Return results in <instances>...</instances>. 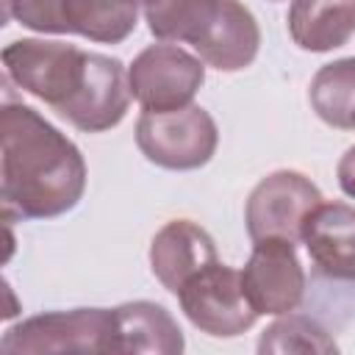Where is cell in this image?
I'll use <instances>...</instances> for the list:
<instances>
[{"label": "cell", "instance_id": "5b68a950", "mask_svg": "<svg viewBox=\"0 0 355 355\" xmlns=\"http://www.w3.org/2000/svg\"><path fill=\"white\" fill-rule=\"evenodd\" d=\"M324 202L311 178L297 169L269 172L255 183L244 205V225L252 241L286 239L300 244L305 222Z\"/></svg>", "mask_w": 355, "mask_h": 355}, {"label": "cell", "instance_id": "3957f363", "mask_svg": "<svg viewBox=\"0 0 355 355\" xmlns=\"http://www.w3.org/2000/svg\"><path fill=\"white\" fill-rule=\"evenodd\" d=\"M86 61L89 53L67 42L17 39L3 47V67L8 80L55 111L83 86Z\"/></svg>", "mask_w": 355, "mask_h": 355}, {"label": "cell", "instance_id": "ffe728a7", "mask_svg": "<svg viewBox=\"0 0 355 355\" xmlns=\"http://www.w3.org/2000/svg\"><path fill=\"white\" fill-rule=\"evenodd\" d=\"M336 178H338V186L347 197L355 200V144L338 158V166H336Z\"/></svg>", "mask_w": 355, "mask_h": 355}, {"label": "cell", "instance_id": "52a82bcc", "mask_svg": "<svg viewBox=\"0 0 355 355\" xmlns=\"http://www.w3.org/2000/svg\"><path fill=\"white\" fill-rule=\"evenodd\" d=\"M128 83L133 100L144 111L183 108L205 83V61L172 42H158L133 58Z\"/></svg>", "mask_w": 355, "mask_h": 355}, {"label": "cell", "instance_id": "8992f818", "mask_svg": "<svg viewBox=\"0 0 355 355\" xmlns=\"http://www.w3.org/2000/svg\"><path fill=\"white\" fill-rule=\"evenodd\" d=\"M175 297L186 319L214 338H236L258 319L241 288V272L222 261H214L189 277Z\"/></svg>", "mask_w": 355, "mask_h": 355}, {"label": "cell", "instance_id": "5bb4252c", "mask_svg": "<svg viewBox=\"0 0 355 355\" xmlns=\"http://www.w3.org/2000/svg\"><path fill=\"white\" fill-rule=\"evenodd\" d=\"M286 22L300 50L330 53L355 33V0H291Z\"/></svg>", "mask_w": 355, "mask_h": 355}, {"label": "cell", "instance_id": "4fadbf2b", "mask_svg": "<svg viewBox=\"0 0 355 355\" xmlns=\"http://www.w3.org/2000/svg\"><path fill=\"white\" fill-rule=\"evenodd\" d=\"M183 349H186L183 330L164 305L150 300H133L114 308L111 352L180 355Z\"/></svg>", "mask_w": 355, "mask_h": 355}, {"label": "cell", "instance_id": "6da1fadb", "mask_svg": "<svg viewBox=\"0 0 355 355\" xmlns=\"http://www.w3.org/2000/svg\"><path fill=\"white\" fill-rule=\"evenodd\" d=\"M86 191V161L75 141L25 103L0 111V200L6 219H53Z\"/></svg>", "mask_w": 355, "mask_h": 355}, {"label": "cell", "instance_id": "9a60e30c", "mask_svg": "<svg viewBox=\"0 0 355 355\" xmlns=\"http://www.w3.org/2000/svg\"><path fill=\"white\" fill-rule=\"evenodd\" d=\"M67 31L89 42L119 44L139 22V0H67Z\"/></svg>", "mask_w": 355, "mask_h": 355}, {"label": "cell", "instance_id": "e0dca14e", "mask_svg": "<svg viewBox=\"0 0 355 355\" xmlns=\"http://www.w3.org/2000/svg\"><path fill=\"white\" fill-rule=\"evenodd\" d=\"M150 33L158 42L194 44L214 19L219 0H141Z\"/></svg>", "mask_w": 355, "mask_h": 355}, {"label": "cell", "instance_id": "7a4b0ae2", "mask_svg": "<svg viewBox=\"0 0 355 355\" xmlns=\"http://www.w3.org/2000/svg\"><path fill=\"white\" fill-rule=\"evenodd\" d=\"M136 144L150 164L191 172L214 158L219 130L202 105L189 103L172 111H141L136 119Z\"/></svg>", "mask_w": 355, "mask_h": 355}, {"label": "cell", "instance_id": "30bf717a", "mask_svg": "<svg viewBox=\"0 0 355 355\" xmlns=\"http://www.w3.org/2000/svg\"><path fill=\"white\" fill-rule=\"evenodd\" d=\"M302 244L319 277L355 283V208L322 202L302 230Z\"/></svg>", "mask_w": 355, "mask_h": 355}, {"label": "cell", "instance_id": "7c38bea8", "mask_svg": "<svg viewBox=\"0 0 355 355\" xmlns=\"http://www.w3.org/2000/svg\"><path fill=\"white\" fill-rule=\"evenodd\" d=\"M191 47L208 67L219 72H239L250 67L261 50L258 19L244 3L219 0L214 19Z\"/></svg>", "mask_w": 355, "mask_h": 355}, {"label": "cell", "instance_id": "277c9868", "mask_svg": "<svg viewBox=\"0 0 355 355\" xmlns=\"http://www.w3.org/2000/svg\"><path fill=\"white\" fill-rule=\"evenodd\" d=\"M114 308H72L47 311L11 324L3 338V352H111Z\"/></svg>", "mask_w": 355, "mask_h": 355}, {"label": "cell", "instance_id": "ba28073f", "mask_svg": "<svg viewBox=\"0 0 355 355\" xmlns=\"http://www.w3.org/2000/svg\"><path fill=\"white\" fill-rule=\"evenodd\" d=\"M305 269L297 244L286 239L252 241V252L241 269V288L258 316H283L305 300Z\"/></svg>", "mask_w": 355, "mask_h": 355}, {"label": "cell", "instance_id": "44dd1931", "mask_svg": "<svg viewBox=\"0 0 355 355\" xmlns=\"http://www.w3.org/2000/svg\"><path fill=\"white\" fill-rule=\"evenodd\" d=\"M352 130H355V114H352Z\"/></svg>", "mask_w": 355, "mask_h": 355}, {"label": "cell", "instance_id": "d6986e66", "mask_svg": "<svg viewBox=\"0 0 355 355\" xmlns=\"http://www.w3.org/2000/svg\"><path fill=\"white\" fill-rule=\"evenodd\" d=\"M64 11L67 0H6V19L14 17L36 33H69Z\"/></svg>", "mask_w": 355, "mask_h": 355}, {"label": "cell", "instance_id": "9c48e42d", "mask_svg": "<svg viewBox=\"0 0 355 355\" xmlns=\"http://www.w3.org/2000/svg\"><path fill=\"white\" fill-rule=\"evenodd\" d=\"M130 97L125 64L114 55L89 53L83 86L69 103L58 108V114L83 133H103L125 119Z\"/></svg>", "mask_w": 355, "mask_h": 355}, {"label": "cell", "instance_id": "ac0fdd59", "mask_svg": "<svg viewBox=\"0 0 355 355\" xmlns=\"http://www.w3.org/2000/svg\"><path fill=\"white\" fill-rule=\"evenodd\" d=\"M338 344L330 336V330L316 322L313 316L305 313H283L277 322H272L261 338H258V352L266 355H286V352H336Z\"/></svg>", "mask_w": 355, "mask_h": 355}, {"label": "cell", "instance_id": "8fae6325", "mask_svg": "<svg viewBox=\"0 0 355 355\" xmlns=\"http://www.w3.org/2000/svg\"><path fill=\"white\" fill-rule=\"evenodd\" d=\"M214 261L219 252L211 233L191 219L166 222L150 241V269L169 294H178L189 277Z\"/></svg>", "mask_w": 355, "mask_h": 355}, {"label": "cell", "instance_id": "2e32d148", "mask_svg": "<svg viewBox=\"0 0 355 355\" xmlns=\"http://www.w3.org/2000/svg\"><path fill=\"white\" fill-rule=\"evenodd\" d=\"M308 100L316 111V116L338 130H352V114H355V55L338 58L316 69Z\"/></svg>", "mask_w": 355, "mask_h": 355}]
</instances>
